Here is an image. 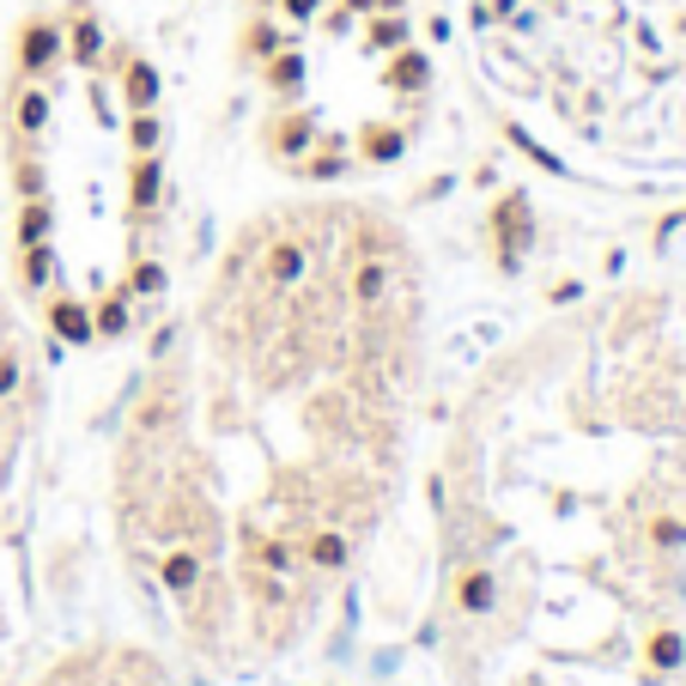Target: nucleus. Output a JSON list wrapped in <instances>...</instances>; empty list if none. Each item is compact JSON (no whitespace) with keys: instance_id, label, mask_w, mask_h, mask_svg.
<instances>
[{"instance_id":"f257e3e1","label":"nucleus","mask_w":686,"mask_h":686,"mask_svg":"<svg viewBox=\"0 0 686 686\" xmlns=\"http://www.w3.org/2000/svg\"><path fill=\"white\" fill-rule=\"evenodd\" d=\"M61 49H68L61 24H56V19H31V24L19 31V73H24V80H43V73L61 61Z\"/></svg>"},{"instance_id":"f03ea898","label":"nucleus","mask_w":686,"mask_h":686,"mask_svg":"<svg viewBox=\"0 0 686 686\" xmlns=\"http://www.w3.org/2000/svg\"><path fill=\"white\" fill-rule=\"evenodd\" d=\"M390 292H395V268L383 262V255H365V262L346 274V297H353L359 310H377Z\"/></svg>"},{"instance_id":"7ed1b4c3","label":"nucleus","mask_w":686,"mask_h":686,"mask_svg":"<svg viewBox=\"0 0 686 686\" xmlns=\"http://www.w3.org/2000/svg\"><path fill=\"white\" fill-rule=\"evenodd\" d=\"M159 584L171 589V595H195V589H201V553H195V547H176V553H164V565H159Z\"/></svg>"},{"instance_id":"20e7f679","label":"nucleus","mask_w":686,"mask_h":686,"mask_svg":"<svg viewBox=\"0 0 686 686\" xmlns=\"http://www.w3.org/2000/svg\"><path fill=\"white\" fill-rule=\"evenodd\" d=\"M456 607H462V614H492V607H498V577H492L486 565L462 572V584H456Z\"/></svg>"},{"instance_id":"39448f33","label":"nucleus","mask_w":686,"mask_h":686,"mask_svg":"<svg viewBox=\"0 0 686 686\" xmlns=\"http://www.w3.org/2000/svg\"><path fill=\"white\" fill-rule=\"evenodd\" d=\"M304 268H310V250L297 238H280L274 250H268V280H274V286H297Z\"/></svg>"},{"instance_id":"423d86ee","label":"nucleus","mask_w":686,"mask_h":686,"mask_svg":"<svg viewBox=\"0 0 686 686\" xmlns=\"http://www.w3.org/2000/svg\"><path fill=\"white\" fill-rule=\"evenodd\" d=\"M644 663L656 668V675H675V668H686V638L675 626L650 632V644H644Z\"/></svg>"},{"instance_id":"0eeeda50","label":"nucleus","mask_w":686,"mask_h":686,"mask_svg":"<svg viewBox=\"0 0 686 686\" xmlns=\"http://www.w3.org/2000/svg\"><path fill=\"white\" fill-rule=\"evenodd\" d=\"M128 201H134V213H147V206L159 201V159H152V152H134V171H128Z\"/></svg>"},{"instance_id":"6e6552de","label":"nucleus","mask_w":686,"mask_h":686,"mask_svg":"<svg viewBox=\"0 0 686 686\" xmlns=\"http://www.w3.org/2000/svg\"><path fill=\"white\" fill-rule=\"evenodd\" d=\"M304 559L316 565V572H341L346 565V535L341 528H316V535L304 541Z\"/></svg>"},{"instance_id":"1a4fd4ad","label":"nucleus","mask_w":686,"mask_h":686,"mask_svg":"<svg viewBox=\"0 0 686 686\" xmlns=\"http://www.w3.org/2000/svg\"><path fill=\"white\" fill-rule=\"evenodd\" d=\"M49 322H56L68 341H92V310L73 304V297H56V304H49Z\"/></svg>"},{"instance_id":"9d476101","label":"nucleus","mask_w":686,"mask_h":686,"mask_svg":"<svg viewBox=\"0 0 686 686\" xmlns=\"http://www.w3.org/2000/svg\"><path fill=\"white\" fill-rule=\"evenodd\" d=\"M128 110H152V103H159V73L147 68V61H128Z\"/></svg>"},{"instance_id":"9b49d317","label":"nucleus","mask_w":686,"mask_h":686,"mask_svg":"<svg viewBox=\"0 0 686 686\" xmlns=\"http://www.w3.org/2000/svg\"><path fill=\"white\" fill-rule=\"evenodd\" d=\"M49 231H56V213H49L43 201H24V213H19V243H24V250H37V243H49Z\"/></svg>"},{"instance_id":"f8f14e48","label":"nucleus","mask_w":686,"mask_h":686,"mask_svg":"<svg viewBox=\"0 0 686 686\" xmlns=\"http://www.w3.org/2000/svg\"><path fill=\"white\" fill-rule=\"evenodd\" d=\"M650 547H663V553L686 547V523H680V516H650Z\"/></svg>"},{"instance_id":"ddd939ff","label":"nucleus","mask_w":686,"mask_h":686,"mask_svg":"<svg viewBox=\"0 0 686 686\" xmlns=\"http://www.w3.org/2000/svg\"><path fill=\"white\" fill-rule=\"evenodd\" d=\"M92 334H110V341H115V334H128V304H122V297H110V304L92 310Z\"/></svg>"},{"instance_id":"4468645a","label":"nucleus","mask_w":686,"mask_h":686,"mask_svg":"<svg viewBox=\"0 0 686 686\" xmlns=\"http://www.w3.org/2000/svg\"><path fill=\"white\" fill-rule=\"evenodd\" d=\"M128 292H134V297H159V292H164V268H159V262H134V274H128Z\"/></svg>"},{"instance_id":"2eb2a0df","label":"nucleus","mask_w":686,"mask_h":686,"mask_svg":"<svg viewBox=\"0 0 686 686\" xmlns=\"http://www.w3.org/2000/svg\"><path fill=\"white\" fill-rule=\"evenodd\" d=\"M19 390H24V359L12 353V346H0V401L19 395Z\"/></svg>"}]
</instances>
